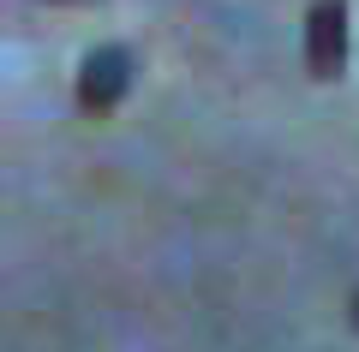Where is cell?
Masks as SVG:
<instances>
[{
	"label": "cell",
	"instance_id": "cell-3",
	"mask_svg": "<svg viewBox=\"0 0 359 352\" xmlns=\"http://www.w3.org/2000/svg\"><path fill=\"white\" fill-rule=\"evenodd\" d=\"M347 316H353V328H359V293H353V304H347Z\"/></svg>",
	"mask_w": 359,
	"mask_h": 352
},
{
	"label": "cell",
	"instance_id": "cell-1",
	"mask_svg": "<svg viewBox=\"0 0 359 352\" xmlns=\"http://www.w3.org/2000/svg\"><path fill=\"white\" fill-rule=\"evenodd\" d=\"M132 90V54L126 48H90L84 66H78V108L84 113H114Z\"/></svg>",
	"mask_w": 359,
	"mask_h": 352
},
{
	"label": "cell",
	"instance_id": "cell-2",
	"mask_svg": "<svg viewBox=\"0 0 359 352\" xmlns=\"http://www.w3.org/2000/svg\"><path fill=\"white\" fill-rule=\"evenodd\" d=\"M341 66H347V6L341 0H318L306 18V72L341 78Z\"/></svg>",
	"mask_w": 359,
	"mask_h": 352
}]
</instances>
